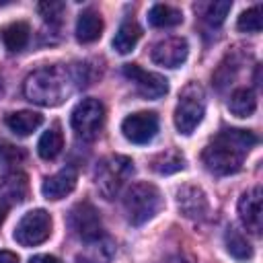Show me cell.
I'll use <instances>...</instances> for the list:
<instances>
[{"instance_id": "obj_16", "label": "cell", "mask_w": 263, "mask_h": 263, "mask_svg": "<svg viewBox=\"0 0 263 263\" xmlns=\"http://www.w3.org/2000/svg\"><path fill=\"white\" fill-rule=\"evenodd\" d=\"M27 193H29V181H27V175L18 173V171H12L8 173L2 181H0V197L6 201V203H21L27 199Z\"/></svg>"}, {"instance_id": "obj_4", "label": "cell", "mask_w": 263, "mask_h": 263, "mask_svg": "<svg viewBox=\"0 0 263 263\" xmlns=\"http://www.w3.org/2000/svg\"><path fill=\"white\" fill-rule=\"evenodd\" d=\"M134 175V162L132 158L123 154H111L103 158L95 168V185L97 191L105 199H115L119 191L125 187V183Z\"/></svg>"}, {"instance_id": "obj_30", "label": "cell", "mask_w": 263, "mask_h": 263, "mask_svg": "<svg viewBox=\"0 0 263 263\" xmlns=\"http://www.w3.org/2000/svg\"><path fill=\"white\" fill-rule=\"evenodd\" d=\"M29 263H62V261L53 255H35L29 259Z\"/></svg>"}, {"instance_id": "obj_23", "label": "cell", "mask_w": 263, "mask_h": 263, "mask_svg": "<svg viewBox=\"0 0 263 263\" xmlns=\"http://www.w3.org/2000/svg\"><path fill=\"white\" fill-rule=\"evenodd\" d=\"M257 109V97L253 88H236L228 99V111L234 117H251Z\"/></svg>"}, {"instance_id": "obj_12", "label": "cell", "mask_w": 263, "mask_h": 263, "mask_svg": "<svg viewBox=\"0 0 263 263\" xmlns=\"http://www.w3.org/2000/svg\"><path fill=\"white\" fill-rule=\"evenodd\" d=\"M261 199H263V191L259 185L247 189L240 199H238V218L242 222V226L259 236L261 234V228H263V216H261Z\"/></svg>"}, {"instance_id": "obj_10", "label": "cell", "mask_w": 263, "mask_h": 263, "mask_svg": "<svg viewBox=\"0 0 263 263\" xmlns=\"http://www.w3.org/2000/svg\"><path fill=\"white\" fill-rule=\"evenodd\" d=\"M121 132L132 144H148L158 132V115L154 111H138L121 121Z\"/></svg>"}, {"instance_id": "obj_13", "label": "cell", "mask_w": 263, "mask_h": 263, "mask_svg": "<svg viewBox=\"0 0 263 263\" xmlns=\"http://www.w3.org/2000/svg\"><path fill=\"white\" fill-rule=\"evenodd\" d=\"M177 208L189 220H205L210 214L208 195L197 185H183L177 191Z\"/></svg>"}, {"instance_id": "obj_25", "label": "cell", "mask_w": 263, "mask_h": 263, "mask_svg": "<svg viewBox=\"0 0 263 263\" xmlns=\"http://www.w3.org/2000/svg\"><path fill=\"white\" fill-rule=\"evenodd\" d=\"M224 242H226V251L230 253V257H234L236 261H249L253 257V247L247 240L245 234H240L236 228H228L224 234Z\"/></svg>"}, {"instance_id": "obj_7", "label": "cell", "mask_w": 263, "mask_h": 263, "mask_svg": "<svg viewBox=\"0 0 263 263\" xmlns=\"http://www.w3.org/2000/svg\"><path fill=\"white\" fill-rule=\"evenodd\" d=\"M51 234V216L45 210L27 212L14 228V240L23 247H35L49 238Z\"/></svg>"}, {"instance_id": "obj_27", "label": "cell", "mask_w": 263, "mask_h": 263, "mask_svg": "<svg viewBox=\"0 0 263 263\" xmlns=\"http://www.w3.org/2000/svg\"><path fill=\"white\" fill-rule=\"evenodd\" d=\"M238 31L242 33H259L263 27V18H261V6H253L249 10H245L238 21H236Z\"/></svg>"}, {"instance_id": "obj_29", "label": "cell", "mask_w": 263, "mask_h": 263, "mask_svg": "<svg viewBox=\"0 0 263 263\" xmlns=\"http://www.w3.org/2000/svg\"><path fill=\"white\" fill-rule=\"evenodd\" d=\"M25 158H27V152H25L23 148L12 146V144H2V146H0V166H2V168L16 166V164H21Z\"/></svg>"}, {"instance_id": "obj_20", "label": "cell", "mask_w": 263, "mask_h": 263, "mask_svg": "<svg viewBox=\"0 0 263 263\" xmlns=\"http://www.w3.org/2000/svg\"><path fill=\"white\" fill-rule=\"evenodd\" d=\"M140 37H142V29L138 27V23L136 21H123L119 25V29H117L111 45H113V49L117 53H129L138 45Z\"/></svg>"}, {"instance_id": "obj_17", "label": "cell", "mask_w": 263, "mask_h": 263, "mask_svg": "<svg viewBox=\"0 0 263 263\" xmlns=\"http://www.w3.org/2000/svg\"><path fill=\"white\" fill-rule=\"evenodd\" d=\"M115 257V242L109 236H99L97 240H90L88 247L78 255L80 263H111Z\"/></svg>"}, {"instance_id": "obj_31", "label": "cell", "mask_w": 263, "mask_h": 263, "mask_svg": "<svg viewBox=\"0 0 263 263\" xmlns=\"http://www.w3.org/2000/svg\"><path fill=\"white\" fill-rule=\"evenodd\" d=\"M0 263H18V257L12 251H0Z\"/></svg>"}, {"instance_id": "obj_22", "label": "cell", "mask_w": 263, "mask_h": 263, "mask_svg": "<svg viewBox=\"0 0 263 263\" xmlns=\"http://www.w3.org/2000/svg\"><path fill=\"white\" fill-rule=\"evenodd\" d=\"M0 33H2V43H4V47L8 51H21V49H25L27 43H29V37H31V29L23 21H16V23L6 25Z\"/></svg>"}, {"instance_id": "obj_9", "label": "cell", "mask_w": 263, "mask_h": 263, "mask_svg": "<svg viewBox=\"0 0 263 263\" xmlns=\"http://www.w3.org/2000/svg\"><path fill=\"white\" fill-rule=\"evenodd\" d=\"M123 76L134 82L138 95L144 99H160L168 92V80L156 72H146L138 64H125Z\"/></svg>"}, {"instance_id": "obj_15", "label": "cell", "mask_w": 263, "mask_h": 263, "mask_svg": "<svg viewBox=\"0 0 263 263\" xmlns=\"http://www.w3.org/2000/svg\"><path fill=\"white\" fill-rule=\"evenodd\" d=\"M103 35V18L97 10L86 8L78 14L76 21V39L80 43H92Z\"/></svg>"}, {"instance_id": "obj_1", "label": "cell", "mask_w": 263, "mask_h": 263, "mask_svg": "<svg viewBox=\"0 0 263 263\" xmlns=\"http://www.w3.org/2000/svg\"><path fill=\"white\" fill-rule=\"evenodd\" d=\"M257 142L259 138L249 129H224L203 148L201 160L214 175H234L240 171L245 156Z\"/></svg>"}, {"instance_id": "obj_33", "label": "cell", "mask_w": 263, "mask_h": 263, "mask_svg": "<svg viewBox=\"0 0 263 263\" xmlns=\"http://www.w3.org/2000/svg\"><path fill=\"white\" fill-rule=\"evenodd\" d=\"M164 263H189V261H185L183 257H171V259H166Z\"/></svg>"}, {"instance_id": "obj_21", "label": "cell", "mask_w": 263, "mask_h": 263, "mask_svg": "<svg viewBox=\"0 0 263 263\" xmlns=\"http://www.w3.org/2000/svg\"><path fill=\"white\" fill-rule=\"evenodd\" d=\"M64 148V134H62V127L60 123H53L41 138H39V144H37V152L43 160H53L60 156Z\"/></svg>"}, {"instance_id": "obj_18", "label": "cell", "mask_w": 263, "mask_h": 263, "mask_svg": "<svg viewBox=\"0 0 263 263\" xmlns=\"http://www.w3.org/2000/svg\"><path fill=\"white\" fill-rule=\"evenodd\" d=\"M150 168L158 175H173L185 168V156L179 148H166L152 156Z\"/></svg>"}, {"instance_id": "obj_26", "label": "cell", "mask_w": 263, "mask_h": 263, "mask_svg": "<svg viewBox=\"0 0 263 263\" xmlns=\"http://www.w3.org/2000/svg\"><path fill=\"white\" fill-rule=\"evenodd\" d=\"M230 8H232V2H230V0L210 2V4H205V8H203V21H205L210 27H220V25L226 21Z\"/></svg>"}, {"instance_id": "obj_14", "label": "cell", "mask_w": 263, "mask_h": 263, "mask_svg": "<svg viewBox=\"0 0 263 263\" xmlns=\"http://www.w3.org/2000/svg\"><path fill=\"white\" fill-rule=\"evenodd\" d=\"M76 181H78L76 168L74 166H64L62 171H58V173H53V175H49V177L43 179L41 193H43L45 199L58 201V199H62V197H66L68 193L74 191Z\"/></svg>"}, {"instance_id": "obj_34", "label": "cell", "mask_w": 263, "mask_h": 263, "mask_svg": "<svg viewBox=\"0 0 263 263\" xmlns=\"http://www.w3.org/2000/svg\"><path fill=\"white\" fill-rule=\"evenodd\" d=\"M4 4H8V0H0V6H4Z\"/></svg>"}, {"instance_id": "obj_3", "label": "cell", "mask_w": 263, "mask_h": 263, "mask_svg": "<svg viewBox=\"0 0 263 263\" xmlns=\"http://www.w3.org/2000/svg\"><path fill=\"white\" fill-rule=\"evenodd\" d=\"M162 208V195L152 183H134L123 197V212L132 226H142L152 220Z\"/></svg>"}, {"instance_id": "obj_8", "label": "cell", "mask_w": 263, "mask_h": 263, "mask_svg": "<svg viewBox=\"0 0 263 263\" xmlns=\"http://www.w3.org/2000/svg\"><path fill=\"white\" fill-rule=\"evenodd\" d=\"M68 224L72 228V232L82 238L84 242L97 240L99 236H103V222L101 216L97 212V208L90 201H80L70 210L68 216Z\"/></svg>"}, {"instance_id": "obj_35", "label": "cell", "mask_w": 263, "mask_h": 263, "mask_svg": "<svg viewBox=\"0 0 263 263\" xmlns=\"http://www.w3.org/2000/svg\"><path fill=\"white\" fill-rule=\"evenodd\" d=\"M0 95H2V78H0Z\"/></svg>"}, {"instance_id": "obj_5", "label": "cell", "mask_w": 263, "mask_h": 263, "mask_svg": "<svg viewBox=\"0 0 263 263\" xmlns=\"http://www.w3.org/2000/svg\"><path fill=\"white\" fill-rule=\"evenodd\" d=\"M205 113V92L197 82H189L183 86L179 95V103L175 107V127L179 134L189 136L201 123Z\"/></svg>"}, {"instance_id": "obj_32", "label": "cell", "mask_w": 263, "mask_h": 263, "mask_svg": "<svg viewBox=\"0 0 263 263\" xmlns=\"http://www.w3.org/2000/svg\"><path fill=\"white\" fill-rule=\"evenodd\" d=\"M6 214H8V203L0 197V226H2V222H4V218H6Z\"/></svg>"}, {"instance_id": "obj_19", "label": "cell", "mask_w": 263, "mask_h": 263, "mask_svg": "<svg viewBox=\"0 0 263 263\" xmlns=\"http://www.w3.org/2000/svg\"><path fill=\"white\" fill-rule=\"evenodd\" d=\"M4 121L8 129L14 132L16 136H29L43 123V115L35 111H14V113H8Z\"/></svg>"}, {"instance_id": "obj_11", "label": "cell", "mask_w": 263, "mask_h": 263, "mask_svg": "<svg viewBox=\"0 0 263 263\" xmlns=\"http://www.w3.org/2000/svg\"><path fill=\"white\" fill-rule=\"evenodd\" d=\"M152 62L164 68H179L189 55V43L185 37H166L152 45Z\"/></svg>"}, {"instance_id": "obj_6", "label": "cell", "mask_w": 263, "mask_h": 263, "mask_svg": "<svg viewBox=\"0 0 263 263\" xmlns=\"http://www.w3.org/2000/svg\"><path fill=\"white\" fill-rule=\"evenodd\" d=\"M105 123V107L99 99H82L72 111V129L82 140H95Z\"/></svg>"}, {"instance_id": "obj_24", "label": "cell", "mask_w": 263, "mask_h": 263, "mask_svg": "<svg viewBox=\"0 0 263 263\" xmlns=\"http://www.w3.org/2000/svg\"><path fill=\"white\" fill-rule=\"evenodd\" d=\"M148 23L152 27H158V29L177 27L183 23V12L175 6H168V4H154L148 10Z\"/></svg>"}, {"instance_id": "obj_28", "label": "cell", "mask_w": 263, "mask_h": 263, "mask_svg": "<svg viewBox=\"0 0 263 263\" xmlns=\"http://www.w3.org/2000/svg\"><path fill=\"white\" fill-rule=\"evenodd\" d=\"M37 10H39V14L43 16V21H45V23H49V25H58V23L62 21V16H64L66 6H64V2L45 0V2H39Z\"/></svg>"}, {"instance_id": "obj_2", "label": "cell", "mask_w": 263, "mask_h": 263, "mask_svg": "<svg viewBox=\"0 0 263 263\" xmlns=\"http://www.w3.org/2000/svg\"><path fill=\"white\" fill-rule=\"evenodd\" d=\"M72 70L64 66H43L31 72L23 84L25 97L41 107H55L72 92Z\"/></svg>"}]
</instances>
